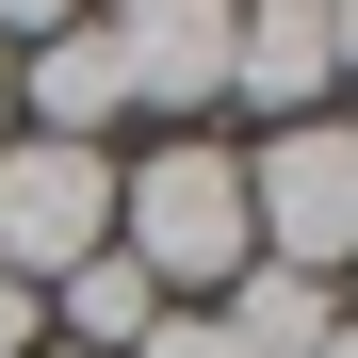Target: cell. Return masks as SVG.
I'll return each mask as SVG.
<instances>
[{
  "label": "cell",
  "mask_w": 358,
  "mask_h": 358,
  "mask_svg": "<svg viewBox=\"0 0 358 358\" xmlns=\"http://www.w3.org/2000/svg\"><path fill=\"white\" fill-rule=\"evenodd\" d=\"M245 228H261V261H293V277L342 293V261H358V131L342 114H310V131H277L245 163Z\"/></svg>",
  "instance_id": "3"
},
{
  "label": "cell",
  "mask_w": 358,
  "mask_h": 358,
  "mask_svg": "<svg viewBox=\"0 0 358 358\" xmlns=\"http://www.w3.org/2000/svg\"><path fill=\"white\" fill-rule=\"evenodd\" d=\"M98 33H114L131 114H179V131L228 114V0H98Z\"/></svg>",
  "instance_id": "4"
},
{
  "label": "cell",
  "mask_w": 358,
  "mask_h": 358,
  "mask_svg": "<svg viewBox=\"0 0 358 358\" xmlns=\"http://www.w3.org/2000/svg\"><path fill=\"white\" fill-rule=\"evenodd\" d=\"M0 147H17V49H0Z\"/></svg>",
  "instance_id": "13"
},
{
  "label": "cell",
  "mask_w": 358,
  "mask_h": 358,
  "mask_svg": "<svg viewBox=\"0 0 358 358\" xmlns=\"http://www.w3.org/2000/svg\"><path fill=\"white\" fill-rule=\"evenodd\" d=\"M147 326H163V293H147L131 261H114V245H98V261L66 277V326H49V342H66V358H131Z\"/></svg>",
  "instance_id": "8"
},
{
  "label": "cell",
  "mask_w": 358,
  "mask_h": 358,
  "mask_svg": "<svg viewBox=\"0 0 358 358\" xmlns=\"http://www.w3.org/2000/svg\"><path fill=\"white\" fill-rule=\"evenodd\" d=\"M82 0H0V49H33V33H66Z\"/></svg>",
  "instance_id": "11"
},
{
  "label": "cell",
  "mask_w": 358,
  "mask_h": 358,
  "mask_svg": "<svg viewBox=\"0 0 358 358\" xmlns=\"http://www.w3.org/2000/svg\"><path fill=\"white\" fill-rule=\"evenodd\" d=\"M114 261H131L163 310H212V293L261 261V228H245V147L163 131L147 163H114Z\"/></svg>",
  "instance_id": "1"
},
{
  "label": "cell",
  "mask_w": 358,
  "mask_h": 358,
  "mask_svg": "<svg viewBox=\"0 0 358 358\" xmlns=\"http://www.w3.org/2000/svg\"><path fill=\"white\" fill-rule=\"evenodd\" d=\"M228 98L277 114V131H310V114L342 98V66H326V0H228Z\"/></svg>",
  "instance_id": "5"
},
{
  "label": "cell",
  "mask_w": 358,
  "mask_h": 358,
  "mask_svg": "<svg viewBox=\"0 0 358 358\" xmlns=\"http://www.w3.org/2000/svg\"><path fill=\"white\" fill-rule=\"evenodd\" d=\"M131 358H245V342H228V326H212V310H163V326H147V342H131Z\"/></svg>",
  "instance_id": "9"
},
{
  "label": "cell",
  "mask_w": 358,
  "mask_h": 358,
  "mask_svg": "<svg viewBox=\"0 0 358 358\" xmlns=\"http://www.w3.org/2000/svg\"><path fill=\"white\" fill-rule=\"evenodd\" d=\"M212 326L245 342V358H326V326H342V293H326V277H293V261H245V277L212 293Z\"/></svg>",
  "instance_id": "7"
},
{
  "label": "cell",
  "mask_w": 358,
  "mask_h": 358,
  "mask_svg": "<svg viewBox=\"0 0 358 358\" xmlns=\"http://www.w3.org/2000/svg\"><path fill=\"white\" fill-rule=\"evenodd\" d=\"M114 114H131V82H114V33H98V0H82L66 33L17 49V131H49V147H114Z\"/></svg>",
  "instance_id": "6"
},
{
  "label": "cell",
  "mask_w": 358,
  "mask_h": 358,
  "mask_svg": "<svg viewBox=\"0 0 358 358\" xmlns=\"http://www.w3.org/2000/svg\"><path fill=\"white\" fill-rule=\"evenodd\" d=\"M326 66H342V82H358V0H326Z\"/></svg>",
  "instance_id": "12"
},
{
  "label": "cell",
  "mask_w": 358,
  "mask_h": 358,
  "mask_svg": "<svg viewBox=\"0 0 358 358\" xmlns=\"http://www.w3.org/2000/svg\"><path fill=\"white\" fill-rule=\"evenodd\" d=\"M326 358H358V310H342V326H326Z\"/></svg>",
  "instance_id": "14"
},
{
  "label": "cell",
  "mask_w": 358,
  "mask_h": 358,
  "mask_svg": "<svg viewBox=\"0 0 358 358\" xmlns=\"http://www.w3.org/2000/svg\"><path fill=\"white\" fill-rule=\"evenodd\" d=\"M33 342H49V293H33V277H0V358H33Z\"/></svg>",
  "instance_id": "10"
},
{
  "label": "cell",
  "mask_w": 358,
  "mask_h": 358,
  "mask_svg": "<svg viewBox=\"0 0 358 358\" xmlns=\"http://www.w3.org/2000/svg\"><path fill=\"white\" fill-rule=\"evenodd\" d=\"M98 245H114V147H49V131H17V147H0V277L66 293Z\"/></svg>",
  "instance_id": "2"
}]
</instances>
